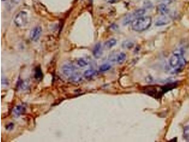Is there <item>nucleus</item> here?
Here are the masks:
<instances>
[{"instance_id":"ddd939ff","label":"nucleus","mask_w":189,"mask_h":142,"mask_svg":"<svg viewBox=\"0 0 189 142\" xmlns=\"http://www.w3.org/2000/svg\"><path fill=\"white\" fill-rule=\"evenodd\" d=\"M126 58V55L124 53H120L116 56V61L119 64H122Z\"/></svg>"},{"instance_id":"f3484780","label":"nucleus","mask_w":189,"mask_h":142,"mask_svg":"<svg viewBox=\"0 0 189 142\" xmlns=\"http://www.w3.org/2000/svg\"><path fill=\"white\" fill-rule=\"evenodd\" d=\"M77 63L80 67H83L88 65V62L85 59L80 58L77 61Z\"/></svg>"},{"instance_id":"20e7f679","label":"nucleus","mask_w":189,"mask_h":142,"mask_svg":"<svg viewBox=\"0 0 189 142\" xmlns=\"http://www.w3.org/2000/svg\"><path fill=\"white\" fill-rule=\"evenodd\" d=\"M42 32V28L40 26H37L31 29L30 32V39L32 41H38V40Z\"/></svg>"},{"instance_id":"412c9836","label":"nucleus","mask_w":189,"mask_h":142,"mask_svg":"<svg viewBox=\"0 0 189 142\" xmlns=\"http://www.w3.org/2000/svg\"><path fill=\"white\" fill-rule=\"evenodd\" d=\"M20 0H13V2L14 4H18L20 2Z\"/></svg>"},{"instance_id":"9d476101","label":"nucleus","mask_w":189,"mask_h":142,"mask_svg":"<svg viewBox=\"0 0 189 142\" xmlns=\"http://www.w3.org/2000/svg\"><path fill=\"white\" fill-rule=\"evenodd\" d=\"M157 11L162 15H165L167 13H168L169 9L166 4H162L159 5L157 7Z\"/></svg>"},{"instance_id":"f257e3e1","label":"nucleus","mask_w":189,"mask_h":142,"mask_svg":"<svg viewBox=\"0 0 189 142\" xmlns=\"http://www.w3.org/2000/svg\"><path fill=\"white\" fill-rule=\"evenodd\" d=\"M169 65L174 73H179L183 69L186 65V60L182 50L178 49L173 52L169 59Z\"/></svg>"},{"instance_id":"9b49d317","label":"nucleus","mask_w":189,"mask_h":142,"mask_svg":"<svg viewBox=\"0 0 189 142\" xmlns=\"http://www.w3.org/2000/svg\"><path fill=\"white\" fill-rule=\"evenodd\" d=\"M43 76V74L40 66H37V67H35V78L38 81H41L42 79Z\"/></svg>"},{"instance_id":"423d86ee","label":"nucleus","mask_w":189,"mask_h":142,"mask_svg":"<svg viewBox=\"0 0 189 142\" xmlns=\"http://www.w3.org/2000/svg\"><path fill=\"white\" fill-rule=\"evenodd\" d=\"M26 111V108L22 105H19L16 106L12 111V113L15 117H19L23 115Z\"/></svg>"},{"instance_id":"6e6552de","label":"nucleus","mask_w":189,"mask_h":142,"mask_svg":"<svg viewBox=\"0 0 189 142\" xmlns=\"http://www.w3.org/2000/svg\"><path fill=\"white\" fill-rule=\"evenodd\" d=\"M170 21V20L168 17L165 16V15H163V16L159 18L156 20L155 25L157 26H164L169 23Z\"/></svg>"},{"instance_id":"0eeeda50","label":"nucleus","mask_w":189,"mask_h":142,"mask_svg":"<svg viewBox=\"0 0 189 142\" xmlns=\"http://www.w3.org/2000/svg\"><path fill=\"white\" fill-rule=\"evenodd\" d=\"M102 47L101 43H98L96 44L94 47L93 50V54L94 57L96 59H98L102 55Z\"/></svg>"},{"instance_id":"a211bd4d","label":"nucleus","mask_w":189,"mask_h":142,"mask_svg":"<svg viewBox=\"0 0 189 142\" xmlns=\"http://www.w3.org/2000/svg\"><path fill=\"white\" fill-rule=\"evenodd\" d=\"M28 83L27 81H21L19 82V87L21 88V89L25 90L28 88Z\"/></svg>"},{"instance_id":"f03ea898","label":"nucleus","mask_w":189,"mask_h":142,"mask_svg":"<svg viewBox=\"0 0 189 142\" xmlns=\"http://www.w3.org/2000/svg\"><path fill=\"white\" fill-rule=\"evenodd\" d=\"M151 23L152 19L150 17H141L132 21V28L135 31H143L149 28Z\"/></svg>"},{"instance_id":"1a4fd4ad","label":"nucleus","mask_w":189,"mask_h":142,"mask_svg":"<svg viewBox=\"0 0 189 142\" xmlns=\"http://www.w3.org/2000/svg\"><path fill=\"white\" fill-rule=\"evenodd\" d=\"M98 74V72L93 69H88L85 71L83 76L86 79H91Z\"/></svg>"},{"instance_id":"4468645a","label":"nucleus","mask_w":189,"mask_h":142,"mask_svg":"<svg viewBox=\"0 0 189 142\" xmlns=\"http://www.w3.org/2000/svg\"><path fill=\"white\" fill-rule=\"evenodd\" d=\"M70 79L71 81L74 82H77L81 81L82 80V76L80 74H77V73H74V74L70 77Z\"/></svg>"},{"instance_id":"6ab92c4d","label":"nucleus","mask_w":189,"mask_h":142,"mask_svg":"<svg viewBox=\"0 0 189 142\" xmlns=\"http://www.w3.org/2000/svg\"><path fill=\"white\" fill-rule=\"evenodd\" d=\"M14 127V124L13 123H9L6 126V128L8 130H11L13 129Z\"/></svg>"},{"instance_id":"7ed1b4c3","label":"nucleus","mask_w":189,"mask_h":142,"mask_svg":"<svg viewBox=\"0 0 189 142\" xmlns=\"http://www.w3.org/2000/svg\"><path fill=\"white\" fill-rule=\"evenodd\" d=\"M28 16L27 12L21 11L16 15L14 20V23L18 27H24L27 24Z\"/></svg>"},{"instance_id":"f8f14e48","label":"nucleus","mask_w":189,"mask_h":142,"mask_svg":"<svg viewBox=\"0 0 189 142\" xmlns=\"http://www.w3.org/2000/svg\"><path fill=\"white\" fill-rule=\"evenodd\" d=\"M117 41L114 39H111L106 41L104 44V47L106 49H110L115 46Z\"/></svg>"},{"instance_id":"2eb2a0df","label":"nucleus","mask_w":189,"mask_h":142,"mask_svg":"<svg viewBox=\"0 0 189 142\" xmlns=\"http://www.w3.org/2000/svg\"><path fill=\"white\" fill-rule=\"evenodd\" d=\"M145 13V10L144 9H137L136 11H135L134 13H133V15L135 19L142 17V16Z\"/></svg>"},{"instance_id":"39448f33","label":"nucleus","mask_w":189,"mask_h":142,"mask_svg":"<svg viewBox=\"0 0 189 142\" xmlns=\"http://www.w3.org/2000/svg\"><path fill=\"white\" fill-rule=\"evenodd\" d=\"M75 67L72 64H65L62 67V72L66 76L71 77L74 74L75 72Z\"/></svg>"},{"instance_id":"aec40b11","label":"nucleus","mask_w":189,"mask_h":142,"mask_svg":"<svg viewBox=\"0 0 189 142\" xmlns=\"http://www.w3.org/2000/svg\"><path fill=\"white\" fill-rule=\"evenodd\" d=\"M105 1L108 4H113L116 3V2L118 1L119 0H105Z\"/></svg>"},{"instance_id":"dca6fc26","label":"nucleus","mask_w":189,"mask_h":142,"mask_svg":"<svg viewBox=\"0 0 189 142\" xmlns=\"http://www.w3.org/2000/svg\"><path fill=\"white\" fill-rule=\"evenodd\" d=\"M111 68V65L108 63H105L100 66V67H99V71L102 72H106L107 71L109 70Z\"/></svg>"}]
</instances>
